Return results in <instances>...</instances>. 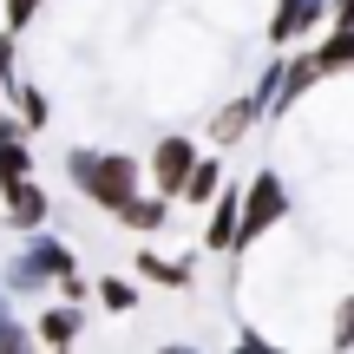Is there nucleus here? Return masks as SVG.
<instances>
[{
    "mask_svg": "<svg viewBox=\"0 0 354 354\" xmlns=\"http://www.w3.org/2000/svg\"><path fill=\"white\" fill-rule=\"evenodd\" d=\"M66 177L86 190L99 210H118V203L138 190V158H118V151H73L66 158Z\"/></svg>",
    "mask_w": 354,
    "mask_h": 354,
    "instance_id": "nucleus-1",
    "label": "nucleus"
},
{
    "mask_svg": "<svg viewBox=\"0 0 354 354\" xmlns=\"http://www.w3.org/2000/svg\"><path fill=\"white\" fill-rule=\"evenodd\" d=\"M276 216H282V184H276V177H256V184L243 190V210H236V243L263 236Z\"/></svg>",
    "mask_w": 354,
    "mask_h": 354,
    "instance_id": "nucleus-2",
    "label": "nucleus"
},
{
    "mask_svg": "<svg viewBox=\"0 0 354 354\" xmlns=\"http://www.w3.org/2000/svg\"><path fill=\"white\" fill-rule=\"evenodd\" d=\"M0 197H7V223L13 230H39L46 223V190L33 184V171L13 177V184H0Z\"/></svg>",
    "mask_w": 354,
    "mask_h": 354,
    "instance_id": "nucleus-3",
    "label": "nucleus"
},
{
    "mask_svg": "<svg viewBox=\"0 0 354 354\" xmlns=\"http://www.w3.org/2000/svg\"><path fill=\"white\" fill-rule=\"evenodd\" d=\"M190 158H197V145H190V138H158V151H151L158 197H177V184H184V171H190Z\"/></svg>",
    "mask_w": 354,
    "mask_h": 354,
    "instance_id": "nucleus-4",
    "label": "nucleus"
},
{
    "mask_svg": "<svg viewBox=\"0 0 354 354\" xmlns=\"http://www.w3.org/2000/svg\"><path fill=\"white\" fill-rule=\"evenodd\" d=\"M79 328H86L79 302H59V308H39V322H33V342H46V348H73V342H79Z\"/></svg>",
    "mask_w": 354,
    "mask_h": 354,
    "instance_id": "nucleus-5",
    "label": "nucleus"
},
{
    "mask_svg": "<svg viewBox=\"0 0 354 354\" xmlns=\"http://www.w3.org/2000/svg\"><path fill=\"white\" fill-rule=\"evenodd\" d=\"M112 216H118L125 230H138V236H151V230H165V216H171V210H165V197H138V190H131V197L118 203Z\"/></svg>",
    "mask_w": 354,
    "mask_h": 354,
    "instance_id": "nucleus-6",
    "label": "nucleus"
},
{
    "mask_svg": "<svg viewBox=\"0 0 354 354\" xmlns=\"http://www.w3.org/2000/svg\"><path fill=\"white\" fill-rule=\"evenodd\" d=\"M315 73H354V26H335L315 53Z\"/></svg>",
    "mask_w": 354,
    "mask_h": 354,
    "instance_id": "nucleus-7",
    "label": "nucleus"
},
{
    "mask_svg": "<svg viewBox=\"0 0 354 354\" xmlns=\"http://www.w3.org/2000/svg\"><path fill=\"white\" fill-rule=\"evenodd\" d=\"M131 269H138L145 282H171V289H184V282H190V263H165V256H151V250L131 256Z\"/></svg>",
    "mask_w": 354,
    "mask_h": 354,
    "instance_id": "nucleus-8",
    "label": "nucleus"
},
{
    "mask_svg": "<svg viewBox=\"0 0 354 354\" xmlns=\"http://www.w3.org/2000/svg\"><path fill=\"white\" fill-rule=\"evenodd\" d=\"M13 105H20V112H13V118H20L26 131H39V125H46V118H53L46 92H39V86H20V79H13Z\"/></svg>",
    "mask_w": 354,
    "mask_h": 354,
    "instance_id": "nucleus-9",
    "label": "nucleus"
},
{
    "mask_svg": "<svg viewBox=\"0 0 354 354\" xmlns=\"http://www.w3.org/2000/svg\"><path fill=\"white\" fill-rule=\"evenodd\" d=\"M236 210H243V197H236V190H230V197L216 203L210 230H203V236H210V250H230V243H236Z\"/></svg>",
    "mask_w": 354,
    "mask_h": 354,
    "instance_id": "nucleus-10",
    "label": "nucleus"
},
{
    "mask_svg": "<svg viewBox=\"0 0 354 354\" xmlns=\"http://www.w3.org/2000/svg\"><path fill=\"white\" fill-rule=\"evenodd\" d=\"M210 190H216V158H190V171H184V184H177V197L203 203Z\"/></svg>",
    "mask_w": 354,
    "mask_h": 354,
    "instance_id": "nucleus-11",
    "label": "nucleus"
},
{
    "mask_svg": "<svg viewBox=\"0 0 354 354\" xmlns=\"http://www.w3.org/2000/svg\"><path fill=\"white\" fill-rule=\"evenodd\" d=\"M26 342H33V328L13 322V295L0 289V354H13V348H26Z\"/></svg>",
    "mask_w": 354,
    "mask_h": 354,
    "instance_id": "nucleus-12",
    "label": "nucleus"
},
{
    "mask_svg": "<svg viewBox=\"0 0 354 354\" xmlns=\"http://www.w3.org/2000/svg\"><path fill=\"white\" fill-rule=\"evenodd\" d=\"M33 171V158H26V131L20 138H0V184H13V177Z\"/></svg>",
    "mask_w": 354,
    "mask_h": 354,
    "instance_id": "nucleus-13",
    "label": "nucleus"
},
{
    "mask_svg": "<svg viewBox=\"0 0 354 354\" xmlns=\"http://www.w3.org/2000/svg\"><path fill=\"white\" fill-rule=\"evenodd\" d=\"M250 118H256V99H236V105H230V112H223V118L210 125V138H223V145H230V138H236L243 125H250Z\"/></svg>",
    "mask_w": 354,
    "mask_h": 354,
    "instance_id": "nucleus-14",
    "label": "nucleus"
},
{
    "mask_svg": "<svg viewBox=\"0 0 354 354\" xmlns=\"http://www.w3.org/2000/svg\"><path fill=\"white\" fill-rule=\"evenodd\" d=\"M99 302H105V308H118V315H125V308L138 302V289H131L125 276H105V282H99Z\"/></svg>",
    "mask_w": 354,
    "mask_h": 354,
    "instance_id": "nucleus-15",
    "label": "nucleus"
},
{
    "mask_svg": "<svg viewBox=\"0 0 354 354\" xmlns=\"http://www.w3.org/2000/svg\"><path fill=\"white\" fill-rule=\"evenodd\" d=\"M39 7H46V0H7V33H20V26L33 20Z\"/></svg>",
    "mask_w": 354,
    "mask_h": 354,
    "instance_id": "nucleus-16",
    "label": "nucleus"
},
{
    "mask_svg": "<svg viewBox=\"0 0 354 354\" xmlns=\"http://www.w3.org/2000/svg\"><path fill=\"white\" fill-rule=\"evenodd\" d=\"M335 342H342V348H348V342H354V302H348V308H342V328H335Z\"/></svg>",
    "mask_w": 354,
    "mask_h": 354,
    "instance_id": "nucleus-17",
    "label": "nucleus"
},
{
    "mask_svg": "<svg viewBox=\"0 0 354 354\" xmlns=\"http://www.w3.org/2000/svg\"><path fill=\"white\" fill-rule=\"evenodd\" d=\"M335 13H342V26H354V0H335Z\"/></svg>",
    "mask_w": 354,
    "mask_h": 354,
    "instance_id": "nucleus-18",
    "label": "nucleus"
}]
</instances>
